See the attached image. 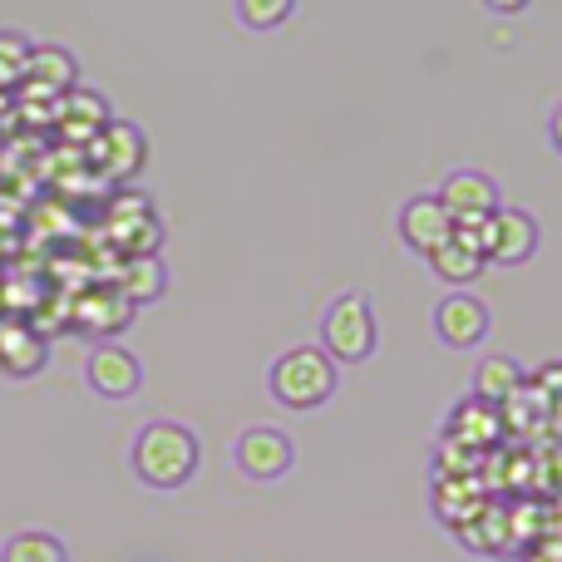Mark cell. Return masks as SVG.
<instances>
[{"label": "cell", "mask_w": 562, "mask_h": 562, "mask_svg": "<svg viewBox=\"0 0 562 562\" xmlns=\"http://www.w3.org/2000/svg\"><path fill=\"white\" fill-rule=\"evenodd\" d=\"M128 316H134V301H128L124 291H119V296H89L85 311H79V321H85V326L94 321V326H104V330H119Z\"/></svg>", "instance_id": "obj_21"}, {"label": "cell", "mask_w": 562, "mask_h": 562, "mask_svg": "<svg viewBox=\"0 0 562 562\" xmlns=\"http://www.w3.org/2000/svg\"><path fill=\"white\" fill-rule=\"evenodd\" d=\"M45 356H49V346L30 326H20V321H5V326H0V370H5L10 380L40 375V370H45Z\"/></svg>", "instance_id": "obj_13"}, {"label": "cell", "mask_w": 562, "mask_h": 562, "mask_svg": "<svg viewBox=\"0 0 562 562\" xmlns=\"http://www.w3.org/2000/svg\"><path fill=\"white\" fill-rule=\"evenodd\" d=\"M375 340H380V326L370 301L360 291H340L326 306V316H321V350L336 366H360V360L375 356Z\"/></svg>", "instance_id": "obj_3"}, {"label": "cell", "mask_w": 562, "mask_h": 562, "mask_svg": "<svg viewBox=\"0 0 562 562\" xmlns=\"http://www.w3.org/2000/svg\"><path fill=\"white\" fill-rule=\"evenodd\" d=\"M524 390V366L514 356H488L479 360L474 370V395L488 400V405H508V400Z\"/></svg>", "instance_id": "obj_15"}, {"label": "cell", "mask_w": 562, "mask_h": 562, "mask_svg": "<svg viewBox=\"0 0 562 562\" xmlns=\"http://www.w3.org/2000/svg\"><path fill=\"white\" fill-rule=\"evenodd\" d=\"M479 243H484L488 262L524 267L528 257L538 252V217L524 213V207H498V213L479 227Z\"/></svg>", "instance_id": "obj_4"}, {"label": "cell", "mask_w": 562, "mask_h": 562, "mask_svg": "<svg viewBox=\"0 0 562 562\" xmlns=\"http://www.w3.org/2000/svg\"><path fill=\"white\" fill-rule=\"evenodd\" d=\"M0 562H69V548L45 528H25L0 543Z\"/></svg>", "instance_id": "obj_17"}, {"label": "cell", "mask_w": 562, "mask_h": 562, "mask_svg": "<svg viewBox=\"0 0 562 562\" xmlns=\"http://www.w3.org/2000/svg\"><path fill=\"white\" fill-rule=\"evenodd\" d=\"M75 55L59 45H35L30 55V69H25V89H35L40 99H65L75 89Z\"/></svg>", "instance_id": "obj_12"}, {"label": "cell", "mask_w": 562, "mask_h": 562, "mask_svg": "<svg viewBox=\"0 0 562 562\" xmlns=\"http://www.w3.org/2000/svg\"><path fill=\"white\" fill-rule=\"evenodd\" d=\"M528 562H562V553H553V548H538V553L528 558Z\"/></svg>", "instance_id": "obj_24"}, {"label": "cell", "mask_w": 562, "mask_h": 562, "mask_svg": "<svg viewBox=\"0 0 562 562\" xmlns=\"http://www.w3.org/2000/svg\"><path fill=\"white\" fill-rule=\"evenodd\" d=\"M198 459H203L198 435L188 425H178V419H154L134 439V474L148 488H164V494L168 488H183L198 474Z\"/></svg>", "instance_id": "obj_1"}, {"label": "cell", "mask_w": 562, "mask_h": 562, "mask_svg": "<svg viewBox=\"0 0 562 562\" xmlns=\"http://www.w3.org/2000/svg\"><path fill=\"white\" fill-rule=\"evenodd\" d=\"M85 380L94 395L128 400L138 390V380H144V366H138V356L124 346H94V356L85 360Z\"/></svg>", "instance_id": "obj_9"}, {"label": "cell", "mask_w": 562, "mask_h": 562, "mask_svg": "<svg viewBox=\"0 0 562 562\" xmlns=\"http://www.w3.org/2000/svg\"><path fill=\"white\" fill-rule=\"evenodd\" d=\"M454 227H459L454 213L439 203V193H419L400 207V243H405L415 257H425V262L454 237Z\"/></svg>", "instance_id": "obj_5"}, {"label": "cell", "mask_w": 562, "mask_h": 562, "mask_svg": "<svg viewBox=\"0 0 562 562\" xmlns=\"http://www.w3.org/2000/svg\"><path fill=\"white\" fill-rule=\"evenodd\" d=\"M429 267H435V277L449 281V286H469V281H479V272L488 267L484 243H479V227H454V237L429 257Z\"/></svg>", "instance_id": "obj_11"}, {"label": "cell", "mask_w": 562, "mask_h": 562, "mask_svg": "<svg viewBox=\"0 0 562 562\" xmlns=\"http://www.w3.org/2000/svg\"><path fill=\"white\" fill-rule=\"evenodd\" d=\"M435 330H439V340H445L449 350L484 346V336H488V306L479 296H469V291H449V296L435 306Z\"/></svg>", "instance_id": "obj_7"}, {"label": "cell", "mask_w": 562, "mask_h": 562, "mask_svg": "<svg viewBox=\"0 0 562 562\" xmlns=\"http://www.w3.org/2000/svg\"><path fill=\"white\" fill-rule=\"evenodd\" d=\"M449 435H454L459 445H474V449L494 445V439L504 435V405H488V400L469 395L464 405L449 415Z\"/></svg>", "instance_id": "obj_14"}, {"label": "cell", "mask_w": 562, "mask_h": 562, "mask_svg": "<svg viewBox=\"0 0 562 562\" xmlns=\"http://www.w3.org/2000/svg\"><path fill=\"white\" fill-rule=\"evenodd\" d=\"M59 114H65L69 138H85V144H94L109 128V104L99 94H89V89H69V94L59 99Z\"/></svg>", "instance_id": "obj_16"}, {"label": "cell", "mask_w": 562, "mask_h": 562, "mask_svg": "<svg viewBox=\"0 0 562 562\" xmlns=\"http://www.w3.org/2000/svg\"><path fill=\"white\" fill-rule=\"evenodd\" d=\"M30 55H35V45H30L25 35H15V30H0V89L25 85Z\"/></svg>", "instance_id": "obj_19"}, {"label": "cell", "mask_w": 562, "mask_h": 562, "mask_svg": "<svg viewBox=\"0 0 562 562\" xmlns=\"http://www.w3.org/2000/svg\"><path fill=\"white\" fill-rule=\"evenodd\" d=\"M484 5L494 10V15H518V10H528L533 0H484Z\"/></svg>", "instance_id": "obj_22"}, {"label": "cell", "mask_w": 562, "mask_h": 562, "mask_svg": "<svg viewBox=\"0 0 562 562\" xmlns=\"http://www.w3.org/2000/svg\"><path fill=\"white\" fill-rule=\"evenodd\" d=\"M548 138H553V148L562 154V104L553 109V119H548Z\"/></svg>", "instance_id": "obj_23"}, {"label": "cell", "mask_w": 562, "mask_h": 562, "mask_svg": "<svg viewBox=\"0 0 562 562\" xmlns=\"http://www.w3.org/2000/svg\"><path fill=\"white\" fill-rule=\"evenodd\" d=\"M164 286H168V277H164V262H158L154 252L128 257L124 277H119V291H124L128 301H154V296H164Z\"/></svg>", "instance_id": "obj_18"}, {"label": "cell", "mask_w": 562, "mask_h": 562, "mask_svg": "<svg viewBox=\"0 0 562 562\" xmlns=\"http://www.w3.org/2000/svg\"><path fill=\"white\" fill-rule=\"evenodd\" d=\"M296 0H237V15H243L247 30H277L291 20Z\"/></svg>", "instance_id": "obj_20"}, {"label": "cell", "mask_w": 562, "mask_h": 562, "mask_svg": "<svg viewBox=\"0 0 562 562\" xmlns=\"http://www.w3.org/2000/svg\"><path fill=\"white\" fill-rule=\"evenodd\" d=\"M89 154H94V164L104 168V178H114V183L134 178L138 168L148 164V144H144V134H138L134 124H109L104 134L89 144Z\"/></svg>", "instance_id": "obj_10"}, {"label": "cell", "mask_w": 562, "mask_h": 562, "mask_svg": "<svg viewBox=\"0 0 562 562\" xmlns=\"http://www.w3.org/2000/svg\"><path fill=\"white\" fill-rule=\"evenodd\" d=\"M439 203L454 213L459 227H484L488 217L498 213V183L488 173L459 168V173L445 178V188H439Z\"/></svg>", "instance_id": "obj_6"}, {"label": "cell", "mask_w": 562, "mask_h": 562, "mask_svg": "<svg viewBox=\"0 0 562 562\" xmlns=\"http://www.w3.org/2000/svg\"><path fill=\"white\" fill-rule=\"evenodd\" d=\"M267 385H272L277 405L286 409H321L336 395V360L321 346H291L281 350L267 370Z\"/></svg>", "instance_id": "obj_2"}, {"label": "cell", "mask_w": 562, "mask_h": 562, "mask_svg": "<svg viewBox=\"0 0 562 562\" xmlns=\"http://www.w3.org/2000/svg\"><path fill=\"white\" fill-rule=\"evenodd\" d=\"M233 459H237V469H243L247 479H257V484H272V479L286 474L296 454H291V439L281 435V429L257 425V429H243Z\"/></svg>", "instance_id": "obj_8"}]
</instances>
